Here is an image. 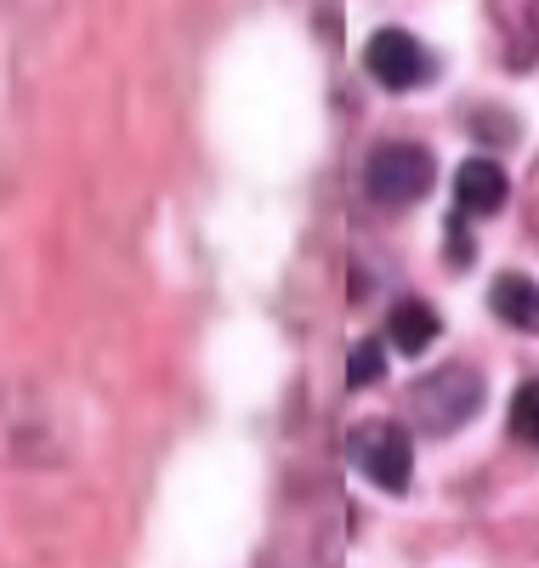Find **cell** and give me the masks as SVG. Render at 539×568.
<instances>
[{
	"label": "cell",
	"mask_w": 539,
	"mask_h": 568,
	"mask_svg": "<svg viewBox=\"0 0 539 568\" xmlns=\"http://www.w3.org/2000/svg\"><path fill=\"white\" fill-rule=\"evenodd\" d=\"M488 307H495L511 329H522V336H539V284H533V278L500 273L495 291H488Z\"/></svg>",
	"instance_id": "6"
},
{
	"label": "cell",
	"mask_w": 539,
	"mask_h": 568,
	"mask_svg": "<svg viewBox=\"0 0 539 568\" xmlns=\"http://www.w3.org/2000/svg\"><path fill=\"white\" fill-rule=\"evenodd\" d=\"M369 74L386 85V91H409L426 80V52H420V40L409 29H380L369 40V52H364Z\"/></svg>",
	"instance_id": "4"
},
{
	"label": "cell",
	"mask_w": 539,
	"mask_h": 568,
	"mask_svg": "<svg viewBox=\"0 0 539 568\" xmlns=\"http://www.w3.org/2000/svg\"><path fill=\"white\" fill-rule=\"evenodd\" d=\"M380 375H386V353H380V342H358L353 358H347V387H375Z\"/></svg>",
	"instance_id": "9"
},
{
	"label": "cell",
	"mask_w": 539,
	"mask_h": 568,
	"mask_svg": "<svg viewBox=\"0 0 539 568\" xmlns=\"http://www.w3.org/2000/svg\"><path fill=\"white\" fill-rule=\"evenodd\" d=\"M364 187H369L375 205L404 211V205L426 200V187H431V154L420 149V142H380V149L364 160Z\"/></svg>",
	"instance_id": "1"
},
{
	"label": "cell",
	"mask_w": 539,
	"mask_h": 568,
	"mask_svg": "<svg viewBox=\"0 0 539 568\" xmlns=\"http://www.w3.org/2000/svg\"><path fill=\"white\" fill-rule=\"evenodd\" d=\"M511 433L539 449V382L517 387V398H511Z\"/></svg>",
	"instance_id": "8"
},
{
	"label": "cell",
	"mask_w": 539,
	"mask_h": 568,
	"mask_svg": "<svg viewBox=\"0 0 539 568\" xmlns=\"http://www.w3.org/2000/svg\"><path fill=\"white\" fill-rule=\"evenodd\" d=\"M506 194H511V176H506L495 160H466V165L455 171V200H460V211H471V216H495V211L506 205Z\"/></svg>",
	"instance_id": "5"
},
{
	"label": "cell",
	"mask_w": 539,
	"mask_h": 568,
	"mask_svg": "<svg viewBox=\"0 0 539 568\" xmlns=\"http://www.w3.org/2000/svg\"><path fill=\"white\" fill-rule=\"evenodd\" d=\"M386 336H391V347L398 353H426L431 342H437V313L426 307V302H398L386 313Z\"/></svg>",
	"instance_id": "7"
},
{
	"label": "cell",
	"mask_w": 539,
	"mask_h": 568,
	"mask_svg": "<svg viewBox=\"0 0 539 568\" xmlns=\"http://www.w3.org/2000/svg\"><path fill=\"white\" fill-rule=\"evenodd\" d=\"M477 404H482V375L466 369V364L437 369L431 382L415 387V409H420V420L431 426V433H449V426H460Z\"/></svg>",
	"instance_id": "3"
},
{
	"label": "cell",
	"mask_w": 539,
	"mask_h": 568,
	"mask_svg": "<svg viewBox=\"0 0 539 568\" xmlns=\"http://www.w3.org/2000/svg\"><path fill=\"white\" fill-rule=\"evenodd\" d=\"M353 460L364 466V478L380 484V489H409V471H415V449H409V433L398 420H369L353 433Z\"/></svg>",
	"instance_id": "2"
}]
</instances>
